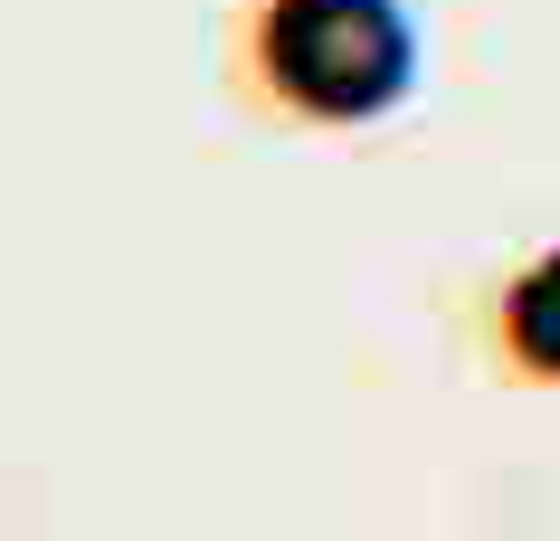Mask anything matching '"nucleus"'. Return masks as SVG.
Returning a JSON list of instances; mask_svg holds the SVG:
<instances>
[{
    "instance_id": "f257e3e1",
    "label": "nucleus",
    "mask_w": 560,
    "mask_h": 541,
    "mask_svg": "<svg viewBox=\"0 0 560 541\" xmlns=\"http://www.w3.org/2000/svg\"><path fill=\"white\" fill-rule=\"evenodd\" d=\"M247 77L295 124H381L418 86L409 0H257Z\"/></svg>"
},
{
    "instance_id": "f03ea898",
    "label": "nucleus",
    "mask_w": 560,
    "mask_h": 541,
    "mask_svg": "<svg viewBox=\"0 0 560 541\" xmlns=\"http://www.w3.org/2000/svg\"><path fill=\"white\" fill-rule=\"evenodd\" d=\"M494 342L523 380H551L560 390V247H541L494 304Z\"/></svg>"
}]
</instances>
